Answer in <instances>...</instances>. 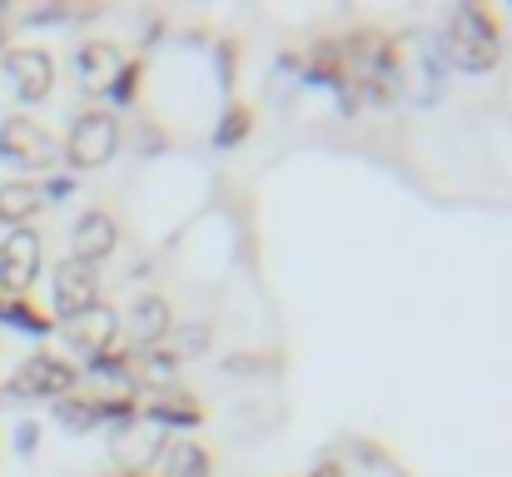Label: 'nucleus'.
<instances>
[{
  "label": "nucleus",
  "instance_id": "nucleus-1",
  "mask_svg": "<svg viewBox=\"0 0 512 477\" xmlns=\"http://www.w3.org/2000/svg\"><path fill=\"white\" fill-rule=\"evenodd\" d=\"M448 55H453V65H463V70H493L498 65V55H503V35H498V20L483 10V5H463V10H453V20H448Z\"/></svg>",
  "mask_w": 512,
  "mask_h": 477
},
{
  "label": "nucleus",
  "instance_id": "nucleus-2",
  "mask_svg": "<svg viewBox=\"0 0 512 477\" xmlns=\"http://www.w3.org/2000/svg\"><path fill=\"white\" fill-rule=\"evenodd\" d=\"M120 145V120L110 110H85L75 125H70V140H65V155L75 169H100L105 159L115 155Z\"/></svg>",
  "mask_w": 512,
  "mask_h": 477
},
{
  "label": "nucleus",
  "instance_id": "nucleus-3",
  "mask_svg": "<svg viewBox=\"0 0 512 477\" xmlns=\"http://www.w3.org/2000/svg\"><path fill=\"white\" fill-rule=\"evenodd\" d=\"M0 159L15 164V169H50L55 164V140H50L45 125L15 115V120L0 125Z\"/></svg>",
  "mask_w": 512,
  "mask_h": 477
},
{
  "label": "nucleus",
  "instance_id": "nucleus-4",
  "mask_svg": "<svg viewBox=\"0 0 512 477\" xmlns=\"http://www.w3.org/2000/svg\"><path fill=\"white\" fill-rule=\"evenodd\" d=\"M100 304V279L85 264H60L55 269V314L60 318H90Z\"/></svg>",
  "mask_w": 512,
  "mask_h": 477
},
{
  "label": "nucleus",
  "instance_id": "nucleus-5",
  "mask_svg": "<svg viewBox=\"0 0 512 477\" xmlns=\"http://www.w3.org/2000/svg\"><path fill=\"white\" fill-rule=\"evenodd\" d=\"M40 274V239L35 229H10V239L0 244V284L10 294H25Z\"/></svg>",
  "mask_w": 512,
  "mask_h": 477
},
{
  "label": "nucleus",
  "instance_id": "nucleus-6",
  "mask_svg": "<svg viewBox=\"0 0 512 477\" xmlns=\"http://www.w3.org/2000/svg\"><path fill=\"white\" fill-rule=\"evenodd\" d=\"M5 75H10V85H15L20 100H45L50 85H55V65H50V55L35 50V45L10 50V55H5Z\"/></svg>",
  "mask_w": 512,
  "mask_h": 477
},
{
  "label": "nucleus",
  "instance_id": "nucleus-7",
  "mask_svg": "<svg viewBox=\"0 0 512 477\" xmlns=\"http://www.w3.org/2000/svg\"><path fill=\"white\" fill-rule=\"evenodd\" d=\"M70 383H75V368L65 363V358H50V353H35V358H25L20 363V373H15V393H30V398H60V393H70Z\"/></svg>",
  "mask_w": 512,
  "mask_h": 477
},
{
  "label": "nucleus",
  "instance_id": "nucleus-8",
  "mask_svg": "<svg viewBox=\"0 0 512 477\" xmlns=\"http://www.w3.org/2000/svg\"><path fill=\"white\" fill-rule=\"evenodd\" d=\"M120 244V224L105 214V209H85L80 219H75V234H70V254H75V264H95V259H105L110 249Z\"/></svg>",
  "mask_w": 512,
  "mask_h": 477
},
{
  "label": "nucleus",
  "instance_id": "nucleus-9",
  "mask_svg": "<svg viewBox=\"0 0 512 477\" xmlns=\"http://www.w3.org/2000/svg\"><path fill=\"white\" fill-rule=\"evenodd\" d=\"M75 75H80V85H85L90 95L110 90V85L120 80V50H115L110 40H90V45H80V55H75Z\"/></svg>",
  "mask_w": 512,
  "mask_h": 477
},
{
  "label": "nucleus",
  "instance_id": "nucleus-10",
  "mask_svg": "<svg viewBox=\"0 0 512 477\" xmlns=\"http://www.w3.org/2000/svg\"><path fill=\"white\" fill-rule=\"evenodd\" d=\"M35 209H40V189L35 184H20V179L15 184H0V219L5 224H25Z\"/></svg>",
  "mask_w": 512,
  "mask_h": 477
},
{
  "label": "nucleus",
  "instance_id": "nucleus-11",
  "mask_svg": "<svg viewBox=\"0 0 512 477\" xmlns=\"http://www.w3.org/2000/svg\"><path fill=\"white\" fill-rule=\"evenodd\" d=\"M130 323H135V333H140L145 343H155V338H165V328H170V304H165L160 294H145V299L135 304Z\"/></svg>",
  "mask_w": 512,
  "mask_h": 477
},
{
  "label": "nucleus",
  "instance_id": "nucleus-12",
  "mask_svg": "<svg viewBox=\"0 0 512 477\" xmlns=\"http://www.w3.org/2000/svg\"><path fill=\"white\" fill-rule=\"evenodd\" d=\"M170 477H209V458L199 443H174L170 448Z\"/></svg>",
  "mask_w": 512,
  "mask_h": 477
}]
</instances>
